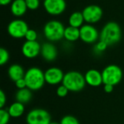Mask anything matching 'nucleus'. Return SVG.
<instances>
[{
	"label": "nucleus",
	"instance_id": "1",
	"mask_svg": "<svg viewBox=\"0 0 124 124\" xmlns=\"http://www.w3.org/2000/svg\"><path fill=\"white\" fill-rule=\"evenodd\" d=\"M122 37V31L120 25L113 21L107 23L100 33V40L112 46L120 41Z\"/></svg>",
	"mask_w": 124,
	"mask_h": 124
},
{
	"label": "nucleus",
	"instance_id": "2",
	"mask_svg": "<svg viewBox=\"0 0 124 124\" xmlns=\"http://www.w3.org/2000/svg\"><path fill=\"white\" fill-rule=\"evenodd\" d=\"M24 79L26 82L27 88L31 91L40 90L46 83L44 72L37 67H32L27 70Z\"/></svg>",
	"mask_w": 124,
	"mask_h": 124
},
{
	"label": "nucleus",
	"instance_id": "3",
	"mask_svg": "<svg viewBox=\"0 0 124 124\" xmlns=\"http://www.w3.org/2000/svg\"><path fill=\"white\" fill-rule=\"evenodd\" d=\"M62 84L68 88L69 92H78L84 89L86 83L84 76L78 71H69L65 73Z\"/></svg>",
	"mask_w": 124,
	"mask_h": 124
},
{
	"label": "nucleus",
	"instance_id": "4",
	"mask_svg": "<svg viewBox=\"0 0 124 124\" xmlns=\"http://www.w3.org/2000/svg\"><path fill=\"white\" fill-rule=\"evenodd\" d=\"M65 29L64 25L60 21L52 20L45 24L43 32L45 38L48 41L55 42L64 38Z\"/></svg>",
	"mask_w": 124,
	"mask_h": 124
},
{
	"label": "nucleus",
	"instance_id": "5",
	"mask_svg": "<svg viewBox=\"0 0 124 124\" xmlns=\"http://www.w3.org/2000/svg\"><path fill=\"white\" fill-rule=\"evenodd\" d=\"M103 84L116 86L118 84L123 78L122 69L116 65H109L102 71Z\"/></svg>",
	"mask_w": 124,
	"mask_h": 124
},
{
	"label": "nucleus",
	"instance_id": "6",
	"mask_svg": "<svg viewBox=\"0 0 124 124\" xmlns=\"http://www.w3.org/2000/svg\"><path fill=\"white\" fill-rule=\"evenodd\" d=\"M27 124H49L51 116L48 111L42 108H34L30 110L25 118Z\"/></svg>",
	"mask_w": 124,
	"mask_h": 124
},
{
	"label": "nucleus",
	"instance_id": "7",
	"mask_svg": "<svg viewBox=\"0 0 124 124\" xmlns=\"http://www.w3.org/2000/svg\"><path fill=\"white\" fill-rule=\"evenodd\" d=\"M28 29V24L20 19H16L11 21L7 26V32L9 35L15 39L25 38V33Z\"/></svg>",
	"mask_w": 124,
	"mask_h": 124
},
{
	"label": "nucleus",
	"instance_id": "8",
	"mask_svg": "<svg viewBox=\"0 0 124 124\" xmlns=\"http://www.w3.org/2000/svg\"><path fill=\"white\" fill-rule=\"evenodd\" d=\"M81 12L85 22L92 25L99 22L103 14L102 8L96 4H90L86 6Z\"/></svg>",
	"mask_w": 124,
	"mask_h": 124
},
{
	"label": "nucleus",
	"instance_id": "9",
	"mask_svg": "<svg viewBox=\"0 0 124 124\" xmlns=\"http://www.w3.org/2000/svg\"><path fill=\"white\" fill-rule=\"evenodd\" d=\"M100 38L97 29L92 24H86L80 28V39L86 44L95 43Z\"/></svg>",
	"mask_w": 124,
	"mask_h": 124
},
{
	"label": "nucleus",
	"instance_id": "10",
	"mask_svg": "<svg viewBox=\"0 0 124 124\" xmlns=\"http://www.w3.org/2000/svg\"><path fill=\"white\" fill-rule=\"evenodd\" d=\"M43 4L46 12L51 15H60L66 9L65 0H44Z\"/></svg>",
	"mask_w": 124,
	"mask_h": 124
},
{
	"label": "nucleus",
	"instance_id": "11",
	"mask_svg": "<svg viewBox=\"0 0 124 124\" xmlns=\"http://www.w3.org/2000/svg\"><path fill=\"white\" fill-rule=\"evenodd\" d=\"M64 76L63 71L57 67L49 68L44 72L46 83L51 86H55L62 83Z\"/></svg>",
	"mask_w": 124,
	"mask_h": 124
},
{
	"label": "nucleus",
	"instance_id": "12",
	"mask_svg": "<svg viewBox=\"0 0 124 124\" xmlns=\"http://www.w3.org/2000/svg\"><path fill=\"white\" fill-rule=\"evenodd\" d=\"M41 46L37 41H26L22 46V53L28 59H33L41 53Z\"/></svg>",
	"mask_w": 124,
	"mask_h": 124
},
{
	"label": "nucleus",
	"instance_id": "13",
	"mask_svg": "<svg viewBox=\"0 0 124 124\" xmlns=\"http://www.w3.org/2000/svg\"><path fill=\"white\" fill-rule=\"evenodd\" d=\"M86 84L92 87H98L103 84L102 73L96 69L89 70L84 75Z\"/></svg>",
	"mask_w": 124,
	"mask_h": 124
},
{
	"label": "nucleus",
	"instance_id": "14",
	"mask_svg": "<svg viewBox=\"0 0 124 124\" xmlns=\"http://www.w3.org/2000/svg\"><path fill=\"white\" fill-rule=\"evenodd\" d=\"M57 49L53 44L50 42H46L41 45V54L43 59L46 61H54L57 58Z\"/></svg>",
	"mask_w": 124,
	"mask_h": 124
},
{
	"label": "nucleus",
	"instance_id": "15",
	"mask_svg": "<svg viewBox=\"0 0 124 124\" xmlns=\"http://www.w3.org/2000/svg\"><path fill=\"white\" fill-rule=\"evenodd\" d=\"M7 73H8L9 78L12 81L15 82L17 80L24 78L25 71L24 70V68L20 65L13 64L10 65L9 68H8Z\"/></svg>",
	"mask_w": 124,
	"mask_h": 124
},
{
	"label": "nucleus",
	"instance_id": "16",
	"mask_svg": "<svg viewBox=\"0 0 124 124\" xmlns=\"http://www.w3.org/2000/svg\"><path fill=\"white\" fill-rule=\"evenodd\" d=\"M28 7L25 0H14L10 7L11 12L16 17L23 16L27 11Z\"/></svg>",
	"mask_w": 124,
	"mask_h": 124
},
{
	"label": "nucleus",
	"instance_id": "17",
	"mask_svg": "<svg viewBox=\"0 0 124 124\" xmlns=\"http://www.w3.org/2000/svg\"><path fill=\"white\" fill-rule=\"evenodd\" d=\"M7 110L12 118H17L23 115L25 112V106L24 104L16 101L9 105Z\"/></svg>",
	"mask_w": 124,
	"mask_h": 124
},
{
	"label": "nucleus",
	"instance_id": "18",
	"mask_svg": "<svg viewBox=\"0 0 124 124\" xmlns=\"http://www.w3.org/2000/svg\"><path fill=\"white\" fill-rule=\"evenodd\" d=\"M32 98V91L28 88L18 89L15 94V100L23 104H26L31 101Z\"/></svg>",
	"mask_w": 124,
	"mask_h": 124
},
{
	"label": "nucleus",
	"instance_id": "19",
	"mask_svg": "<svg viewBox=\"0 0 124 124\" xmlns=\"http://www.w3.org/2000/svg\"><path fill=\"white\" fill-rule=\"evenodd\" d=\"M64 38L70 42L77 41L80 39V28H74L70 25L66 27L64 32Z\"/></svg>",
	"mask_w": 124,
	"mask_h": 124
},
{
	"label": "nucleus",
	"instance_id": "20",
	"mask_svg": "<svg viewBox=\"0 0 124 124\" xmlns=\"http://www.w3.org/2000/svg\"><path fill=\"white\" fill-rule=\"evenodd\" d=\"M84 21L85 20H84L83 14L81 12H73L70 15V16L69 17V20H68L70 26H72L74 28H80L81 26L84 25Z\"/></svg>",
	"mask_w": 124,
	"mask_h": 124
},
{
	"label": "nucleus",
	"instance_id": "21",
	"mask_svg": "<svg viewBox=\"0 0 124 124\" xmlns=\"http://www.w3.org/2000/svg\"><path fill=\"white\" fill-rule=\"evenodd\" d=\"M11 116L7 110L0 109V124H8Z\"/></svg>",
	"mask_w": 124,
	"mask_h": 124
},
{
	"label": "nucleus",
	"instance_id": "22",
	"mask_svg": "<svg viewBox=\"0 0 124 124\" xmlns=\"http://www.w3.org/2000/svg\"><path fill=\"white\" fill-rule=\"evenodd\" d=\"M60 124H80L79 121L77 118H76L73 116H65L62 117V118L60 121Z\"/></svg>",
	"mask_w": 124,
	"mask_h": 124
},
{
	"label": "nucleus",
	"instance_id": "23",
	"mask_svg": "<svg viewBox=\"0 0 124 124\" xmlns=\"http://www.w3.org/2000/svg\"><path fill=\"white\" fill-rule=\"evenodd\" d=\"M9 59V54L7 49L4 48L0 49V65H5Z\"/></svg>",
	"mask_w": 124,
	"mask_h": 124
},
{
	"label": "nucleus",
	"instance_id": "24",
	"mask_svg": "<svg viewBox=\"0 0 124 124\" xmlns=\"http://www.w3.org/2000/svg\"><path fill=\"white\" fill-rule=\"evenodd\" d=\"M108 45L105 43L104 41H99V42L97 43V44L94 46V50L96 53L97 54H100L102 52H103L104 51L106 50V49L108 48Z\"/></svg>",
	"mask_w": 124,
	"mask_h": 124
},
{
	"label": "nucleus",
	"instance_id": "25",
	"mask_svg": "<svg viewBox=\"0 0 124 124\" xmlns=\"http://www.w3.org/2000/svg\"><path fill=\"white\" fill-rule=\"evenodd\" d=\"M37 38H38V34L36 31L33 29H30V28L28 30L25 36V39H26V41H36Z\"/></svg>",
	"mask_w": 124,
	"mask_h": 124
},
{
	"label": "nucleus",
	"instance_id": "26",
	"mask_svg": "<svg viewBox=\"0 0 124 124\" xmlns=\"http://www.w3.org/2000/svg\"><path fill=\"white\" fill-rule=\"evenodd\" d=\"M69 92V90L68 89V88L66 86H65L63 84L62 85H60L57 90H56V93H57V95L60 97H65L68 95Z\"/></svg>",
	"mask_w": 124,
	"mask_h": 124
},
{
	"label": "nucleus",
	"instance_id": "27",
	"mask_svg": "<svg viewBox=\"0 0 124 124\" xmlns=\"http://www.w3.org/2000/svg\"><path fill=\"white\" fill-rule=\"evenodd\" d=\"M28 9L31 10L36 9L40 5V0H25Z\"/></svg>",
	"mask_w": 124,
	"mask_h": 124
},
{
	"label": "nucleus",
	"instance_id": "28",
	"mask_svg": "<svg viewBox=\"0 0 124 124\" xmlns=\"http://www.w3.org/2000/svg\"><path fill=\"white\" fill-rule=\"evenodd\" d=\"M15 85L16 88H17L18 89H22L27 88L26 82H25L24 78H21V79H19L17 81H15Z\"/></svg>",
	"mask_w": 124,
	"mask_h": 124
},
{
	"label": "nucleus",
	"instance_id": "29",
	"mask_svg": "<svg viewBox=\"0 0 124 124\" xmlns=\"http://www.w3.org/2000/svg\"><path fill=\"white\" fill-rule=\"evenodd\" d=\"M7 101V97L6 95L4 92L3 90H0V108H4Z\"/></svg>",
	"mask_w": 124,
	"mask_h": 124
},
{
	"label": "nucleus",
	"instance_id": "30",
	"mask_svg": "<svg viewBox=\"0 0 124 124\" xmlns=\"http://www.w3.org/2000/svg\"><path fill=\"white\" fill-rule=\"evenodd\" d=\"M114 86L110 84H104V90L106 93H111L113 91Z\"/></svg>",
	"mask_w": 124,
	"mask_h": 124
},
{
	"label": "nucleus",
	"instance_id": "31",
	"mask_svg": "<svg viewBox=\"0 0 124 124\" xmlns=\"http://www.w3.org/2000/svg\"><path fill=\"white\" fill-rule=\"evenodd\" d=\"M12 2V0H0V4L2 6H6Z\"/></svg>",
	"mask_w": 124,
	"mask_h": 124
},
{
	"label": "nucleus",
	"instance_id": "32",
	"mask_svg": "<svg viewBox=\"0 0 124 124\" xmlns=\"http://www.w3.org/2000/svg\"><path fill=\"white\" fill-rule=\"evenodd\" d=\"M49 124H60V123H57V122H55V121H52Z\"/></svg>",
	"mask_w": 124,
	"mask_h": 124
},
{
	"label": "nucleus",
	"instance_id": "33",
	"mask_svg": "<svg viewBox=\"0 0 124 124\" xmlns=\"http://www.w3.org/2000/svg\"><path fill=\"white\" fill-rule=\"evenodd\" d=\"M40 1H44V0H40Z\"/></svg>",
	"mask_w": 124,
	"mask_h": 124
}]
</instances>
